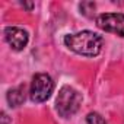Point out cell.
<instances>
[{"label": "cell", "mask_w": 124, "mask_h": 124, "mask_svg": "<svg viewBox=\"0 0 124 124\" xmlns=\"http://www.w3.org/2000/svg\"><path fill=\"white\" fill-rule=\"evenodd\" d=\"M86 124H107L104 117L98 112H89L86 115Z\"/></svg>", "instance_id": "obj_7"}, {"label": "cell", "mask_w": 124, "mask_h": 124, "mask_svg": "<svg viewBox=\"0 0 124 124\" xmlns=\"http://www.w3.org/2000/svg\"><path fill=\"white\" fill-rule=\"evenodd\" d=\"M79 8H80V12H83L85 15H89V12L95 10V3H92V2H83V3L79 5Z\"/></svg>", "instance_id": "obj_8"}, {"label": "cell", "mask_w": 124, "mask_h": 124, "mask_svg": "<svg viewBox=\"0 0 124 124\" xmlns=\"http://www.w3.org/2000/svg\"><path fill=\"white\" fill-rule=\"evenodd\" d=\"M54 89V82L50 75L47 73H37L32 78L29 96L34 102H44L50 98Z\"/></svg>", "instance_id": "obj_3"}, {"label": "cell", "mask_w": 124, "mask_h": 124, "mask_svg": "<svg viewBox=\"0 0 124 124\" xmlns=\"http://www.w3.org/2000/svg\"><path fill=\"white\" fill-rule=\"evenodd\" d=\"M25 101V86L21 85V86H16L13 89H10L8 92V102L12 108H16L19 105H22Z\"/></svg>", "instance_id": "obj_6"}, {"label": "cell", "mask_w": 124, "mask_h": 124, "mask_svg": "<svg viewBox=\"0 0 124 124\" xmlns=\"http://www.w3.org/2000/svg\"><path fill=\"white\" fill-rule=\"evenodd\" d=\"M64 45L76 54L86 57H96L101 50L104 39L101 35L92 31H80L76 34H67L64 37Z\"/></svg>", "instance_id": "obj_1"}, {"label": "cell", "mask_w": 124, "mask_h": 124, "mask_svg": "<svg viewBox=\"0 0 124 124\" xmlns=\"http://www.w3.org/2000/svg\"><path fill=\"white\" fill-rule=\"evenodd\" d=\"M5 38L13 50L21 51L26 47L29 35L25 29H22L19 26H8V28H5Z\"/></svg>", "instance_id": "obj_5"}, {"label": "cell", "mask_w": 124, "mask_h": 124, "mask_svg": "<svg viewBox=\"0 0 124 124\" xmlns=\"http://www.w3.org/2000/svg\"><path fill=\"white\" fill-rule=\"evenodd\" d=\"M96 25L105 32L124 37V13H102L96 18Z\"/></svg>", "instance_id": "obj_4"}, {"label": "cell", "mask_w": 124, "mask_h": 124, "mask_svg": "<svg viewBox=\"0 0 124 124\" xmlns=\"http://www.w3.org/2000/svg\"><path fill=\"white\" fill-rule=\"evenodd\" d=\"M82 105V95L69 85H64L58 91L55 98V111L63 118L75 115Z\"/></svg>", "instance_id": "obj_2"}]
</instances>
